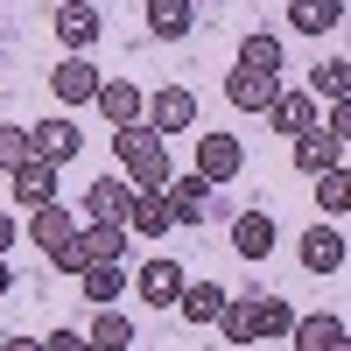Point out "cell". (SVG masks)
<instances>
[{
    "label": "cell",
    "instance_id": "1",
    "mask_svg": "<svg viewBox=\"0 0 351 351\" xmlns=\"http://www.w3.org/2000/svg\"><path fill=\"white\" fill-rule=\"evenodd\" d=\"M112 155H120V169H127V190L134 197H162V183H169V141L155 134V127H112Z\"/></svg>",
    "mask_w": 351,
    "mask_h": 351
},
{
    "label": "cell",
    "instance_id": "2",
    "mask_svg": "<svg viewBox=\"0 0 351 351\" xmlns=\"http://www.w3.org/2000/svg\"><path fill=\"white\" fill-rule=\"evenodd\" d=\"M141 127H155L162 141L169 134H190L197 127V92H190V84H162V92L141 106Z\"/></svg>",
    "mask_w": 351,
    "mask_h": 351
},
{
    "label": "cell",
    "instance_id": "3",
    "mask_svg": "<svg viewBox=\"0 0 351 351\" xmlns=\"http://www.w3.org/2000/svg\"><path fill=\"white\" fill-rule=\"evenodd\" d=\"M162 204H169L176 225H211V211H218L204 176H169V183H162Z\"/></svg>",
    "mask_w": 351,
    "mask_h": 351
},
{
    "label": "cell",
    "instance_id": "4",
    "mask_svg": "<svg viewBox=\"0 0 351 351\" xmlns=\"http://www.w3.org/2000/svg\"><path fill=\"white\" fill-rule=\"evenodd\" d=\"M246 169V148H239V141H232V134H197V169L190 176H204V183H232V176H239Z\"/></svg>",
    "mask_w": 351,
    "mask_h": 351
},
{
    "label": "cell",
    "instance_id": "5",
    "mask_svg": "<svg viewBox=\"0 0 351 351\" xmlns=\"http://www.w3.org/2000/svg\"><path fill=\"white\" fill-rule=\"evenodd\" d=\"M49 28H56V43H64L71 56H84V49L99 43V28H106V21H99V0H64Z\"/></svg>",
    "mask_w": 351,
    "mask_h": 351
},
{
    "label": "cell",
    "instance_id": "6",
    "mask_svg": "<svg viewBox=\"0 0 351 351\" xmlns=\"http://www.w3.org/2000/svg\"><path fill=\"white\" fill-rule=\"evenodd\" d=\"M77 148H84V134L56 112V120H43V127H28V155L36 162H49V169H64V162H77Z\"/></svg>",
    "mask_w": 351,
    "mask_h": 351
},
{
    "label": "cell",
    "instance_id": "7",
    "mask_svg": "<svg viewBox=\"0 0 351 351\" xmlns=\"http://www.w3.org/2000/svg\"><path fill=\"white\" fill-rule=\"evenodd\" d=\"M92 106H99V120H106V127H134V120H141V106H148V92H141L134 77H99Z\"/></svg>",
    "mask_w": 351,
    "mask_h": 351
},
{
    "label": "cell",
    "instance_id": "8",
    "mask_svg": "<svg viewBox=\"0 0 351 351\" xmlns=\"http://www.w3.org/2000/svg\"><path fill=\"white\" fill-rule=\"evenodd\" d=\"M183 281H190V274H183V267H176V260H169V253H155V260H148V267H141V274H134V295H141V302H148V309H176V295H183Z\"/></svg>",
    "mask_w": 351,
    "mask_h": 351
},
{
    "label": "cell",
    "instance_id": "9",
    "mask_svg": "<svg viewBox=\"0 0 351 351\" xmlns=\"http://www.w3.org/2000/svg\"><path fill=\"white\" fill-rule=\"evenodd\" d=\"M8 190H14V204L43 211V204H56V169L28 155V162H14V169H8Z\"/></svg>",
    "mask_w": 351,
    "mask_h": 351
},
{
    "label": "cell",
    "instance_id": "10",
    "mask_svg": "<svg viewBox=\"0 0 351 351\" xmlns=\"http://www.w3.org/2000/svg\"><path fill=\"white\" fill-rule=\"evenodd\" d=\"M127 204H134L127 176H99V183L84 190V218L92 225H127Z\"/></svg>",
    "mask_w": 351,
    "mask_h": 351
},
{
    "label": "cell",
    "instance_id": "11",
    "mask_svg": "<svg viewBox=\"0 0 351 351\" xmlns=\"http://www.w3.org/2000/svg\"><path fill=\"white\" fill-rule=\"evenodd\" d=\"M49 92H56V106H92V92H99V71L84 64V56H64V64L49 71Z\"/></svg>",
    "mask_w": 351,
    "mask_h": 351
},
{
    "label": "cell",
    "instance_id": "12",
    "mask_svg": "<svg viewBox=\"0 0 351 351\" xmlns=\"http://www.w3.org/2000/svg\"><path fill=\"white\" fill-rule=\"evenodd\" d=\"M225 99L239 106V112H267L281 99V77H267V71H232L225 77Z\"/></svg>",
    "mask_w": 351,
    "mask_h": 351
},
{
    "label": "cell",
    "instance_id": "13",
    "mask_svg": "<svg viewBox=\"0 0 351 351\" xmlns=\"http://www.w3.org/2000/svg\"><path fill=\"white\" fill-rule=\"evenodd\" d=\"M295 351H351V330H344V316H295Z\"/></svg>",
    "mask_w": 351,
    "mask_h": 351
},
{
    "label": "cell",
    "instance_id": "14",
    "mask_svg": "<svg viewBox=\"0 0 351 351\" xmlns=\"http://www.w3.org/2000/svg\"><path fill=\"white\" fill-rule=\"evenodd\" d=\"M232 302V288H218V281H183V295H176V316L183 324H218V309Z\"/></svg>",
    "mask_w": 351,
    "mask_h": 351
},
{
    "label": "cell",
    "instance_id": "15",
    "mask_svg": "<svg viewBox=\"0 0 351 351\" xmlns=\"http://www.w3.org/2000/svg\"><path fill=\"white\" fill-rule=\"evenodd\" d=\"M148 36H162V43H183L190 28H197V0H148Z\"/></svg>",
    "mask_w": 351,
    "mask_h": 351
},
{
    "label": "cell",
    "instance_id": "16",
    "mask_svg": "<svg viewBox=\"0 0 351 351\" xmlns=\"http://www.w3.org/2000/svg\"><path fill=\"white\" fill-rule=\"evenodd\" d=\"M232 253L239 260H267L274 253V218L267 211H239L232 218Z\"/></svg>",
    "mask_w": 351,
    "mask_h": 351
},
{
    "label": "cell",
    "instance_id": "17",
    "mask_svg": "<svg viewBox=\"0 0 351 351\" xmlns=\"http://www.w3.org/2000/svg\"><path fill=\"white\" fill-rule=\"evenodd\" d=\"M295 169H302V176H324V169H344V141H330L324 127L295 134Z\"/></svg>",
    "mask_w": 351,
    "mask_h": 351
},
{
    "label": "cell",
    "instance_id": "18",
    "mask_svg": "<svg viewBox=\"0 0 351 351\" xmlns=\"http://www.w3.org/2000/svg\"><path fill=\"white\" fill-rule=\"evenodd\" d=\"M302 267H309V274H337V267H344V232H337V225H309Z\"/></svg>",
    "mask_w": 351,
    "mask_h": 351
},
{
    "label": "cell",
    "instance_id": "19",
    "mask_svg": "<svg viewBox=\"0 0 351 351\" xmlns=\"http://www.w3.org/2000/svg\"><path fill=\"white\" fill-rule=\"evenodd\" d=\"M267 127H274V134H288V141L309 134V127H316V99H309V92H281V99L267 106Z\"/></svg>",
    "mask_w": 351,
    "mask_h": 351
},
{
    "label": "cell",
    "instance_id": "20",
    "mask_svg": "<svg viewBox=\"0 0 351 351\" xmlns=\"http://www.w3.org/2000/svg\"><path fill=\"white\" fill-rule=\"evenodd\" d=\"M71 232H77V218L64 211V204H43V211H28V239H36V246H43V260H49L56 246H64V239H71Z\"/></svg>",
    "mask_w": 351,
    "mask_h": 351
},
{
    "label": "cell",
    "instance_id": "21",
    "mask_svg": "<svg viewBox=\"0 0 351 351\" xmlns=\"http://www.w3.org/2000/svg\"><path fill=\"white\" fill-rule=\"evenodd\" d=\"M288 21L302 36H330V28H344V0H288Z\"/></svg>",
    "mask_w": 351,
    "mask_h": 351
},
{
    "label": "cell",
    "instance_id": "22",
    "mask_svg": "<svg viewBox=\"0 0 351 351\" xmlns=\"http://www.w3.org/2000/svg\"><path fill=\"white\" fill-rule=\"evenodd\" d=\"M84 344H92V351H127L134 344V316L127 309H99L92 330H84Z\"/></svg>",
    "mask_w": 351,
    "mask_h": 351
},
{
    "label": "cell",
    "instance_id": "23",
    "mask_svg": "<svg viewBox=\"0 0 351 351\" xmlns=\"http://www.w3.org/2000/svg\"><path fill=\"white\" fill-rule=\"evenodd\" d=\"M169 225H176V218H169L162 197H134V204H127V239H162Z\"/></svg>",
    "mask_w": 351,
    "mask_h": 351
},
{
    "label": "cell",
    "instance_id": "24",
    "mask_svg": "<svg viewBox=\"0 0 351 351\" xmlns=\"http://www.w3.org/2000/svg\"><path fill=\"white\" fill-rule=\"evenodd\" d=\"M77 295L92 302V309H112V302L127 295V281H120V267H84L77 274Z\"/></svg>",
    "mask_w": 351,
    "mask_h": 351
},
{
    "label": "cell",
    "instance_id": "25",
    "mask_svg": "<svg viewBox=\"0 0 351 351\" xmlns=\"http://www.w3.org/2000/svg\"><path fill=\"white\" fill-rule=\"evenodd\" d=\"M239 71H267V77H281V36L253 28V36L239 43Z\"/></svg>",
    "mask_w": 351,
    "mask_h": 351
},
{
    "label": "cell",
    "instance_id": "26",
    "mask_svg": "<svg viewBox=\"0 0 351 351\" xmlns=\"http://www.w3.org/2000/svg\"><path fill=\"white\" fill-rule=\"evenodd\" d=\"M295 330V309L281 295H253V337H288Z\"/></svg>",
    "mask_w": 351,
    "mask_h": 351
},
{
    "label": "cell",
    "instance_id": "27",
    "mask_svg": "<svg viewBox=\"0 0 351 351\" xmlns=\"http://www.w3.org/2000/svg\"><path fill=\"white\" fill-rule=\"evenodd\" d=\"M302 92H309V99H351V64H344V56H330V64H316Z\"/></svg>",
    "mask_w": 351,
    "mask_h": 351
},
{
    "label": "cell",
    "instance_id": "28",
    "mask_svg": "<svg viewBox=\"0 0 351 351\" xmlns=\"http://www.w3.org/2000/svg\"><path fill=\"white\" fill-rule=\"evenodd\" d=\"M218 330H225V344H260L253 337V295H232L218 309Z\"/></svg>",
    "mask_w": 351,
    "mask_h": 351
},
{
    "label": "cell",
    "instance_id": "29",
    "mask_svg": "<svg viewBox=\"0 0 351 351\" xmlns=\"http://www.w3.org/2000/svg\"><path fill=\"white\" fill-rule=\"evenodd\" d=\"M316 204H324V211L337 218L344 204H351V176H344V169H324V176H316Z\"/></svg>",
    "mask_w": 351,
    "mask_h": 351
},
{
    "label": "cell",
    "instance_id": "30",
    "mask_svg": "<svg viewBox=\"0 0 351 351\" xmlns=\"http://www.w3.org/2000/svg\"><path fill=\"white\" fill-rule=\"evenodd\" d=\"M28 162V127H0V169Z\"/></svg>",
    "mask_w": 351,
    "mask_h": 351
},
{
    "label": "cell",
    "instance_id": "31",
    "mask_svg": "<svg viewBox=\"0 0 351 351\" xmlns=\"http://www.w3.org/2000/svg\"><path fill=\"white\" fill-rule=\"evenodd\" d=\"M43 351H92V344H84V330H49Z\"/></svg>",
    "mask_w": 351,
    "mask_h": 351
},
{
    "label": "cell",
    "instance_id": "32",
    "mask_svg": "<svg viewBox=\"0 0 351 351\" xmlns=\"http://www.w3.org/2000/svg\"><path fill=\"white\" fill-rule=\"evenodd\" d=\"M8 246H14V218L0 211V260H8Z\"/></svg>",
    "mask_w": 351,
    "mask_h": 351
},
{
    "label": "cell",
    "instance_id": "33",
    "mask_svg": "<svg viewBox=\"0 0 351 351\" xmlns=\"http://www.w3.org/2000/svg\"><path fill=\"white\" fill-rule=\"evenodd\" d=\"M0 351H43L36 337H8V344H0Z\"/></svg>",
    "mask_w": 351,
    "mask_h": 351
},
{
    "label": "cell",
    "instance_id": "34",
    "mask_svg": "<svg viewBox=\"0 0 351 351\" xmlns=\"http://www.w3.org/2000/svg\"><path fill=\"white\" fill-rule=\"evenodd\" d=\"M8 288H14V267H8V260H0V295H8Z\"/></svg>",
    "mask_w": 351,
    "mask_h": 351
}]
</instances>
